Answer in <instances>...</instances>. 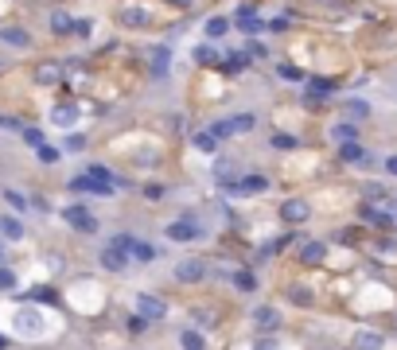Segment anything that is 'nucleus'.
<instances>
[{
    "mask_svg": "<svg viewBox=\"0 0 397 350\" xmlns=\"http://www.w3.org/2000/svg\"><path fill=\"white\" fill-rule=\"evenodd\" d=\"M101 268H109V273H125V268H129V253L117 249V245H106V249H101Z\"/></svg>",
    "mask_w": 397,
    "mask_h": 350,
    "instance_id": "obj_14",
    "label": "nucleus"
},
{
    "mask_svg": "<svg viewBox=\"0 0 397 350\" xmlns=\"http://www.w3.org/2000/svg\"><path fill=\"white\" fill-rule=\"evenodd\" d=\"M82 148H86V136H78V133L67 136V152H82Z\"/></svg>",
    "mask_w": 397,
    "mask_h": 350,
    "instance_id": "obj_44",
    "label": "nucleus"
},
{
    "mask_svg": "<svg viewBox=\"0 0 397 350\" xmlns=\"http://www.w3.org/2000/svg\"><path fill=\"white\" fill-rule=\"evenodd\" d=\"M354 350H382V335H374V331H362L354 338Z\"/></svg>",
    "mask_w": 397,
    "mask_h": 350,
    "instance_id": "obj_30",
    "label": "nucleus"
},
{
    "mask_svg": "<svg viewBox=\"0 0 397 350\" xmlns=\"http://www.w3.org/2000/svg\"><path fill=\"white\" fill-rule=\"evenodd\" d=\"M347 117L350 121H362V117H370V105L366 101H347Z\"/></svg>",
    "mask_w": 397,
    "mask_h": 350,
    "instance_id": "obj_34",
    "label": "nucleus"
},
{
    "mask_svg": "<svg viewBox=\"0 0 397 350\" xmlns=\"http://www.w3.org/2000/svg\"><path fill=\"white\" fill-rule=\"evenodd\" d=\"M331 136H335V140H343V145H354V125L339 121L335 129H331Z\"/></svg>",
    "mask_w": 397,
    "mask_h": 350,
    "instance_id": "obj_33",
    "label": "nucleus"
},
{
    "mask_svg": "<svg viewBox=\"0 0 397 350\" xmlns=\"http://www.w3.org/2000/svg\"><path fill=\"white\" fill-rule=\"evenodd\" d=\"M0 238H8V242H24V222L12 214H0Z\"/></svg>",
    "mask_w": 397,
    "mask_h": 350,
    "instance_id": "obj_20",
    "label": "nucleus"
},
{
    "mask_svg": "<svg viewBox=\"0 0 397 350\" xmlns=\"http://www.w3.org/2000/svg\"><path fill=\"white\" fill-rule=\"evenodd\" d=\"M234 284H238L241 292H253V288H257V277H253V273H245V268H241V273H234Z\"/></svg>",
    "mask_w": 397,
    "mask_h": 350,
    "instance_id": "obj_38",
    "label": "nucleus"
},
{
    "mask_svg": "<svg viewBox=\"0 0 397 350\" xmlns=\"http://www.w3.org/2000/svg\"><path fill=\"white\" fill-rule=\"evenodd\" d=\"M71 191H78V195H113L117 187H109V183H101V179H90V175H74L71 179Z\"/></svg>",
    "mask_w": 397,
    "mask_h": 350,
    "instance_id": "obj_10",
    "label": "nucleus"
},
{
    "mask_svg": "<svg viewBox=\"0 0 397 350\" xmlns=\"http://www.w3.org/2000/svg\"><path fill=\"white\" fill-rule=\"evenodd\" d=\"M51 121L59 125V129H74V125H78V105H71V101H67V105H55L51 109Z\"/></svg>",
    "mask_w": 397,
    "mask_h": 350,
    "instance_id": "obj_18",
    "label": "nucleus"
},
{
    "mask_svg": "<svg viewBox=\"0 0 397 350\" xmlns=\"http://www.w3.org/2000/svg\"><path fill=\"white\" fill-rule=\"evenodd\" d=\"M304 86H308L315 97H331V94H335V82H327V78H304Z\"/></svg>",
    "mask_w": 397,
    "mask_h": 350,
    "instance_id": "obj_27",
    "label": "nucleus"
},
{
    "mask_svg": "<svg viewBox=\"0 0 397 350\" xmlns=\"http://www.w3.org/2000/svg\"><path fill=\"white\" fill-rule=\"evenodd\" d=\"M308 214H312V206L304 203V199H289V203L280 206V218H285L289 226H296V222H308Z\"/></svg>",
    "mask_w": 397,
    "mask_h": 350,
    "instance_id": "obj_13",
    "label": "nucleus"
},
{
    "mask_svg": "<svg viewBox=\"0 0 397 350\" xmlns=\"http://www.w3.org/2000/svg\"><path fill=\"white\" fill-rule=\"evenodd\" d=\"M230 32V20H222V16H210V20H206V43H210V39H222Z\"/></svg>",
    "mask_w": 397,
    "mask_h": 350,
    "instance_id": "obj_25",
    "label": "nucleus"
},
{
    "mask_svg": "<svg viewBox=\"0 0 397 350\" xmlns=\"http://www.w3.org/2000/svg\"><path fill=\"white\" fill-rule=\"evenodd\" d=\"M4 203L12 206V210H27V199L20 191H12V187H4Z\"/></svg>",
    "mask_w": 397,
    "mask_h": 350,
    "instance_id": "obj_37",
    "label": "nucleus"
},
{
    "mask_svg": "<svg viewBox=\"0 0 397 350\" xmlns=\"http://www.w3.org/2000/svg\"><path fill=\"white\" fill-rule=\"evenodd\" d=\"M4 347H8V338H4V335H0V350H4Z\"/></svg>",
    "mask_w": 397,
    "mask_h": 350,
    "instance_id": "obj_50",
    "label": "nucleus"
},
{
    "mask_svg": "<svg viewBox=\"0 0 397 350\" xmlns=\"http://www.w3.org/2000/svg\"><path fill=\"white\" fill-rule=\"evenodd\" d=\"M195 62H222V51L218 47H210V43H199V47H195Z\"/></svg>",
    "mask_w": 397,
    "mask_h": 350,
    "instance_id": "obj_28",
    "label": "nucleus"
},
{
    "mask_svg": "<svg viewBox=\"0 0 397 350\" xmlns=\"http://www.w3.org/2000/svg\"><path fill=\"white\" fill-rule=\"evenodd\" d=\"M362 203H366V206H382V210H394V214H397V199H394V191H389L385 183H366Z\"/></svg>",
    "mask_w": 397,
    "mask_h": 350,
    "instance_id": "obj_6",
    "label": "nucleus"
},
{
    "mask_svg": "<svg viewBox=\"0 0 397 350\" xmlns=\"http://www.w3.org/2000/svg\"><path fill=\"white\" fill-rule=\"evenodd\" d=\"M0 43L16 47V51H27L32 47V32H24V27H0Z\"/></svg>",
    "mask_w": 397,
    "mask_h": 350,
    "instance_id": "obj_15",
    "label": "nucleus"
},
{
    "mask_svg": "<svg viewBox=\"0 0 397 350\" xmlns=\"http://www.w3.org/2000/svg\"><path fill=\"white\" fill-rule=\"evenodd\" d=\"M74 36L90 39V36H94V20H86V16H82V20H78V16H74Z\"/></svg>",
    "mask_w": 397,
    "mask_h": 350,
    "instance_id": "obj_40",
    "label": "nucleus"
},
{
    "mask_svg": "<svg viewBox=\"0 0 397 350\" xmlns=\"http://www.w3.org/2000/svg\"><path fill=\"white\" fill-rule=\"evenodd\" d=\"M308 296H312V292H308V288H292V303H304V300H308Z\"/></svg>",
    "mask_w": 397,
    "mask_h": 350,
    "instance_id": "obj_48",
    "label": "nucleus"
},
{
    "mask_svg": "<svg viewBox=\"0 0 397 350\" xmlns=\"http://www.w3.org/2000/svg\"><path fill=\"white\" fill-rule=\"evenodd\" d=\"M191 145H195V152H206V156H215L222 140H218V136H210V129H203V133L191 136Z\"/></svg>",
    "mask_w": 397,
    "mask_h": 350,
    "instance_id": "obj_22",
    "label": "nucleus"
},
{
    "mask_svg": "<svg viewBox=\"0 0 397 350\" xmlns=\"http://www.w3.org/2000/svg\"><path fill=\"white\" fill-rule=\"evenodd\" d=\"M62 218H67V222H71V226L78 229V234H97V218L90 214V210H86L82 203H74V206H62Z\"/></svg>",
    "mask_w": 397,
    "mask_h": 350,
    "instance_id": "obj_5",
    "label": "nucleus"
},
{
    "mask_svg": "<svg viewBox=\"0 0 397 350\" xmlns=\"http://www.w3.org/2000/svg\"><path fill=\"white\" fill-rule=\"evenodd\" d=\"M12 327L24 338H39V335H47V315L39 312V308H20L12 315Z\"/></svg>",
    "mask_w": 397,
    "mask_h": 350,
    "instance_id": "obj_1",
    "label": "nucleus"
},
{
    "mask_svg": "<svg viewBox=\"0 0 397 350\" xmlns=\"http://www.w3.org/2000/svg\"><path fill=\"white\" fill-rule=\"evenodd\" d=\"M0 129H12V133H24V125L16 121V117H0Z\"/></svg>",
    "mask_w": 397,
    "mask_h": 350,
    "instance_id": "obj_47",
    "label": "nucleus"
},
{
    "mask_svg": "<svg viewBox=\"0 0 397 350\" xmlns=\"http://www.w3.org/2000/svg\"><path fill=\"white\" fill-rule=\"evenodd\" d=\"M253 323H257V331H273V327H280V315L273 312V308H257V312H253Z\"/></svg>",
    "mask_w": 397,
    "mask_h": 350,
    "instance_id": "obj_23",
    "label": "nucleus"
},
{
    "mask_svg": "<svg viewBox=\"0 0 397 350\" xmlns=\"http://www.w3.org/2000/svg\"><path fill=\"white\" fill-rule=\"evenodd\" d=\"M136 315H141L145 323H160V319H168V303L160 300V296L141 292V296H136Z\"/></svg>",
    "mask_w": 397,
    "mask_h": 350,
    "instance_id": "obj_4",
    "label": "nucleus"
},
{
    "mask_svg": "<svg viewBox=\"0 0 397 350\" xmlns=\"http://www.w3.org/2000/svg\"><path fill=\"white\" fill-rule=\"evenodd\" d=\"M36 82L39 86H55V82H62V62H39L36 66Z\"/></svg>",
    "mask_w": 397,
    "mask_h": 350,
    "instance_id": "obj_16",
    "label": "nucleus"
},
{
    "mask_svg": "<svg viewBox=\"0 0 397 350\" xmlns=\"http://www.w3.org/2000/svg\"><path fill=\"white\" fill-rule=\"evenodd\" d=\"M164 238H168V242H176V245L199 242V238H203V226H199V222H195L191 214H187V218H176V222H168Z\"/></svg>",
    "mask_w": 397,
    "mask_h": 350,
    "instance_id": "obj_3",
    "label": "nucleus"
},
{
    "mask_svg": "<svg viewBox=\"0 0 397 350\" xmlns=\"http://www.w3.org/2000/svg\"><path fill=\"white\" fill-rule=\"evenodd\" d=\"M129 257H136V261H156V245L136 242V238H132V245H129Z\"/></svg>",
    "mask_w": 397,
    "mask_h": 350,
    "instance_id": "obj_26",
    "label": "nucleus"
},
{
    "mask_svg": "<svg viewBox=\"0 0 397 350\" xmlns=\"http://www.w3.org/2000/svg\"><path fill=\"white\" fill-rule=\"evenodd\" d=\"M86 175H90V179H101V183H109V187H125V179H121L117 171H109L106 164H90V168H86Z\"/></svg>",
    "mask_w": 397,
    "mask_h": 350,
    "instance_id": "obj_21",
    "label": "nucleus"
},
{
    "mask_svg": "<svg viewBox=\"0 0 397 350\" xmlns=\"http://www.w3.org/2000/svg\"><path fill=\"white\" fill-rule=\"evenodd\" d=\"M27 300H36V303H55L59 296H55L51 288H36V292H27Z\"/></svg>",
    "mask_w": 397,
    "mask_h": 350,
    "instance_id": "obj_41",
    "label": "nucleus"
},
{
    "mask_svg": "<svg viewBox=\"0 0 397 350\" xmlns=\"http://www.w3.org/2000/svg\"><path fill=\"white\" fill-rule=\"evenodd\" d=\"M222 187H226V195H257L269 187V179H265V175H245V179H230V183H222Z\"/></svg>",
    "mask_w": 397,
    "mask_h": 350,
    "instance_id": "obj_8",
    "label": "nucleus"
},
{
    "mask_svg": "<svg viewBox=\"0 0 397 350\" xmlns=\"http://www.w3.org/2000/svg\"><path fill=\"white\" fill-rule=\"evenodd\" d=\"M300 261H304V265H324V261H327V245L324 242H304L300 245Z\"/></svg>",
    "mask_w": 397,
    "mask_h": 350,
    "instance_id": "obj_17",
    "label": "nucleus"
},
{
    "mask_svg": "<svg viewBox=\"0 0 397 350\" xmlns=\"http://www.w3.org/2000/svg\"><path fill=\"white\" fill-rule=\"evenodd\" d=\"M230 121H234V133H250L253 125H257V117H253V113H238V117H230Z\"/></svg>",
    "mask_w": 397,
    "mask_h": 350,
    "instance_id": "obj_35",
    "label": "nucleus"
},
{
    "mask_svg": "<svg viewBox=\"0 0 397 350\" xmlns=\"http://www.w3.org/2000/svg\"><path fill=\"white\" fill-rule=\"evenodd\" d=\"M210 136H218V140H230V136H238V133H234V121H210Z\"/></svg>",
    "mask_w": 397,
    "mask_h": 350,
    "instance_id": "obj_32",
    "label": "nucleus"
},
{
    "mask_svg": "<svg viewBox=\"0 0 397 350\" xmlns=\"http://www.w3.org/2000/svg\"><path fill=\"white\" fill-rule=\"evenodd\" d=\"M168 66H171V47H168V43H160V47L148 51V74H152L156 82L168 78Z\"/></svg>",
    "mask_w": 397,
    "mask_h": 350,
    "instance_id": "obj_7",
    "label": "nucleus"
},
{
    "mask_svg": "<svg viewBox=\"0 0 397 350\" xmlns=\"http://www.w3.org/2000/svg\"><path fill=\"white\" fill-rule=\"evenodd\" d=\"M385 171H389V175H397V156H385Z\"/></svg>",
    "mask_w": 397,
    "mask_h": 350,
    "instance_id": "obj_49",
    "label": "nucleus"
},
{
    "mask_svg": "<svg viewBox=\"0 0 397 350\" xmlns=\"http://www.w3.org/2000/svg\"><path fill=\"white\" fill-rule=\"evenodd\" d=\"M280 71V78H292V82H304V74L296 71V66H277Z\"/></svg>",
    "mask_w": 397,
    "mask_h": 350,
    "instance_id": "obj_45",
    "label": "nucleus"
},
{
    "mask_svg": "<svg viewBox=\"0 0 397 350\" xmlns=\"http://www.w3.org/2000/svg\"><path fill=\"white\" fill-rule=\"evenodd\" d=\"M222 62H226V71H241V66H250V55H241V51H230Z\"/></svg>",
    "mask_w": 397,
    "mask_h": 350,
    "instance_id": "obj_36",
    "label": "nucleus"
},
{
    "mask_svg": "<svg viewBox=\"0 0 397 350\" xmlns=\"http://www.w3.org/2000/svg\"><path fill=\"white\" fill-rule=\"evenodd\" d=\"M203 277H206V261H199V257H191V261H180V265H176V280H183V284H199Z\"/></svg>",
    "mask_w": 397,
    "mask_h": 350,
    "instance_id": "obj_9",
    "label": "nucleus"
},
{
    "mask_svg": "<svg viewBox=\"0 0 397 350\" xmlns=\"http://www.w3.org/2000/svg\"><path fill=\"white\" fill-rule=\"evenodd\" d=\"M269 145L277 148V152H292V148H300V140L289 136V133H273V136H269Z\"/></svg>",
    "mask_w": 397,
    "mask_h": 350,
    "instance_id": "obj_29",
    "label": "nucleus"
},
{
    "mask_svg": "<svg viewBox=\"0 0 397 350\" xmlns=\"http://www.w3.org/2000/svg\"><path fill=\"white\" fill-rule=\"evenodd\" d=\"M12 288H16V273L0 265V292H12Z\"/></svg>",
    "mask_w": 397,
    "mask_h": 350,
    "instance_id": "obj_42",
    "label": "nucleus"
},
{
    "mask_svg": "<svg viewBox=\"0 0 397 350\" xmlns=\"http://www.w3.org/2000/svg\"><path fill=\"white\" fill-rule=\"evenodd\" d=\"M339 156H343V164H370V148L366 145H339Z\"/></svg>",
    "mask_w": 397,
    "mask_h": 350,
    "instance_id": "obj_19",
    "label": "nucleus"
},
{
    "mask_svg": "<svg viewBox=\"0 0 397 350\" xmlns=\"http://www.w3.org/2000/svg\"><path fill=\"white\" fill-rule=\"evenodd\" d=\"M359 218H362V222H370V226H397V214H394V210H382V206H366V203H362Z\"/></svg>",
    "mask_w": 397,
    "mask_h": 350,
    "instance_id": "obj_12",
    "label": "nucleus"
},
{
    "mask_svg": "<svg viewBox=\"0 0 397 350\" xmlns=\"http://www.w3.org/2000/svg\"><path fill=\"white\" fill-rule=\"evenodd\" d=\"M234 24H238L241 32H245V36H261V32H265V20H257V12H253L250 4H241V8H238Z\"/></svg>",
    "mask_w": 397,
    "mask_h": 350,
    "instance_id": "obj_11",
    "label": "nucleus"
},
{
    "mask_svg": "<svg viewBox=\"0 0 397 350\" xmlns=\"http://www.w3.org/2000/svg\"><path fill=\"white\" fill-rule=\"evenodd\" d=\"M20 136H24V145H27V148H36V152H39L43 145H47V140H43V133H39V129H32V125H24V133H20Z\"/></svg>",
    "mask_w": 397,
    "mask_h": 350,
    "instance_id": "obj_31",
    "label": "nucleus"
},
{
    "mask_svg": "<svg viewBox=\"0 0 397 350\" xmlns=\"http://www.w3.org/2000/svg\"><path fill=\"white\" fill-rule=\"evenodd\" d=\"M145 319H141V315H132V319H129V331H132V335H145Z\"/></svg>",
    "mask_w": 397,
    "mask_h": 350,
    "instance_id": "obj_46",
    "label": "nucleus"
},
{
    "mask_svg": "<svg viewBox=\"0 0 397 350\" xmlns=\"http://www.w3.org/2000/svg\"><path fill=\"white\" fill-rule=\"evenodd\" d=\"M117 24L132 27V32H136V27H148L152 24V8H148L145 0H129V4H121L117 8Z\"/></svg>",
    "mask_w": 397,
    "mask_h": 350,
    "instance_id": "obj_2",
    "label": "nucleus"
},
{
    "mask_svg": "<svg viewBox=\"0 0 397 350\" xmlns=\"http://www.w3.org/2000/svg\"><path fill=\"white\" fill-rule=\"evenodd\" d=\"M36 156L43 160V164H59V156H62V152H59V148H51V145H43V148L36 152Z\"/></svg>",
    "mask_w": 397,
    "mask_h": 350,
    "instance_id": "obj_43",
    "label": "nucleus"
},
{
    "mask_svg": "<svg viewBox=\"0 0 397 350\" xmlns=\"http://www.w3.org/2000/svg\"><path fill=\"white\" fill-rule=\"evenodd\" d=\"M183 347H187V350H203V342H206V338L203 335H199V331H183Z\"/></svg>",
    "mask_w": 397,
    "mask_h": 350,
    "instance_id": "obj_39",
    "label": "nucleus"
},
{
    "mask_svg": "<svg viewBox=\"0 0 397 350\" xmlns=\"http://www.w3.org/2000/svg\"><path fill=\"white\" fill-rule=\"evenodd\" d=\"M51 32H55V36H74V16L51 12Z\"/></svg>",
    "mask_w": 397,
    "mask_h": 350,
    "instance_id": "obj_24",
    "label": "nucleus"
}]
</instances>
